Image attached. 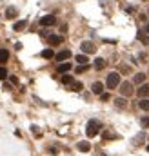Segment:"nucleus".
<instances>
[{
	"instance_id": "1",
	"label": "nucleus",
	"mask_w": 149,
	"mask_h": 156,
	"mask_svg": "<svg viewBox=\"0 0 149 156\" xmlns=\"http://www.w3.org/2000/svg\"><path fill=\"white\" fill-rule=\"evenodd\" d=\"M100 129H102V124H100L98 120H89V122H87V127H86L87 138H95L100 133Z\"/></svg>"
},
{
	"instance_id": "2",
	"label": "nucleus",
	"mask_w": 149,
	"mask_h": 156,
	"mask_svg": "<svg viewBox=\"0 0 149 156\" xmlns=\"http://www.w3.org/2000/svg\"><path fill=\"white\" fill-rule=\"evenodd\" d=\"M106 85H107V89H117V87L120 85V74H118V73H111V74H107Z\"/></svg>"
},
{
	"instance_id": "3",
	"label": "nucleus",
	"mask_w": 149,
	"mask_h": 156,
	"mask_svg": "<svg viewBox=\"0 0 149 156\" xmlns=\"http://www.w3.org/2000/svg\"><path fill=\"white\" fill-rule=\"evenodd\" d=\"M120 93H122V96H131L133 94V85H131V82H122L120 84Z\"/></svg>"
},
{
	"instance_id": "4",
	"label": "nucleus",
	"mask_w": 149,
	"mask_h": 156,
	"mask_svg": "<svg viewBox=\"0 0 149 156\" xmlns=\"http://www.w3.org/2000/svg\"><path fill=\"white\" fill-rule=\"evenodd\" d=\"M137 93H138L140 98H149V84H146V82L140 84V87H138Z\"/></svg>"
},
{
	"instance_id": "5",
	"label": "nucleus",
	"mask_w": 149,
	"mask_h": 156,
	"mask_svg": "<svg viewBox=\"0 0 149 156\" xmlns=\"http://www.w3.org/2000/svg\"><path fill=\"white\" fill-rule=\"evenodd\" d=\"M55 22H57V18L53 16V15H46V16L40 18V25H44V27H47V25H53Z\"/></svg>"
},
{
	"instance_id": "6",
	"label": "nucleus",
	"mask_w": 149,
	"mask_h": 156,
	"mask_svg": "<svg viewBox=\"0 0 149 156\" xmlns=\"http://www.w3.org/2000/svg\"><path fill=\"white\" fill-rule=\"evenodd\" d=\"M80 47H82V51L87 53V55H89V53H95V51H97V47H95L93 42H82V44H80Z\"/></svg>"
},
{
	"instance_id": "7",
	"label": "nucleus",
	"mask_w": 149,
	"mask_h": 156,
	"mask_svg": "<svg viewBox=\"0 0 149 156\" xmlns=\"http://www.w3.org/2000/svg\"><path fill=\"white\" fill-rule=\"evenodd\" d=\"M55 58L58 60V62H64V60H67V58H71V51H69V49H64V51H60V53H57V55H55Z\"/></svg>"
},
{
	"instance_id": "8",
	"label": "nucleus",
	"mask_w": 149,
	"mask_h": 156,
	"mask_svg": "<svg viewBox=\"0 0 149 156\" xmlns=\"http://www.w3.org/2000/svg\"><path fill=\"white\" fill-rule=\"evenodd\" d=\"M91 91H93V94H98V96H100V94L104 93V84L102 82H95L91 85Z\"/></svg>"
},
{
	"instance_id": "9",
	"label": "nucleus",
	"mask_w": 149,
	"mask_h": 156,
	"mask_svg": "<svg viewBox=\"0 0 149 156\" xmlns=\"http://www.w3.org/2000/svg\"><path fill=\"white\" fill-rule=\"evenodd\" d=\"M77 149H78L80 153H89L91 151V144H89V142H78Z\"/></svg>"
},
{
	"instance_id": "10",
	"label": "nucleus",
	"mask_w": 149,
	"mask_h": 156,
	"mask_svg": "<svg viewBox=\"0 0 149 156\" xmlns=\"http://www.w3.org/2000/svg\"><path fill=\"white\" fill-rule=\"evenodd\" d=\"M106 65H107V62H106L104 58H97V60H95V69H97V71L106 69Z\"/></svg>"
},
{
	"instance_id": "11",
	"label": "nucleus",
	"mask_w": 149,
	"mask_h": 156,
	"mask_svg": "<svg viewBox=\"0 0 149 156\" xmlns=\"http://www.w3.org/2000/svg\"><path fill=\"white\" fill-rule=\"evenodd\" d=\"M17 15H18V9H17V8H13V5L6 9V18H9V20H11V18H15Z\"/></svg>"
},
{
	"instance_id": "12",
	"label": "nucleus",
	"mask_w": 149,
	"mask_h": 156,
	"mask_svg": "<svg viewBox=\"0 0 149 156\" xmlns=\"http://www.w3.org/2000/svg\"><path fill=\"white\" fill-rule=\"evenodd\" d=\"M69 69H71V64H69V62H60L58 67H57V71H58V73H67Z\"/></svg>"
},
{
	"instance_id": "13",
	"label": "nucleus",
	"mask_w": 149,
	"mask_h": 156,
	"mask_svg": "<svg viewBox=\"0 0 149 156\" xmlns=\"http://www.w3.org/2000/svg\"><path fill=\"white\" fill-rule=\"evenodd\" d=\"M47 40H49V44L51 45H58V44H62V36H58V35H51L49 38H47Z\"/></svg>"
},
{
	"instance_id": "14",
	"label": "nucleus",
	"mask_w": 149,
	"mask_h": 156,
	"mask_svg": "<svg viewBox=\"0 0 149 156\" xmlns=\"http://www.w3.org/2000/svg\"><path fill=\"white\" fill-rule=\"evenodd\" d=\"M9 60V51L8 49H0V64H6Z\"/></svg>"
},
{
	"instance_id": "15",
	"label": "nucleus",
	"mask_w": 149,
	"mask_h": 156,
	"mask_svg": "<svg viewBox=\"0 0 149 156\" xmlns=\"http://www.w3.org/2000/svg\"><path fill=\"white\" fill-rule=\"evenodd\" d=\"M138 107H140L142 111H149V98H142L138 102Z\"/></svg>"
},
{
	"instance_id": "16",
	"label": "nucleus",
	"mask_w": 149,
	"mask_h": 156,
	"mask_svg": "<svg viewBox=\"0 0 149 156\" xmlns=\"http://www.w3.org/2000/svg\"><path fill=\"white\" fill-rule=\"evenodd\" d=\"M26 25H28V20H20V22H17L15 25H13V29L15 31H22V29H26Z\"/></svg>"
},
{
	"instance_id": "17",
	"label": "nucleus",
	"mask_w": 149,
	"mask_h": 156,
	"mask_svg": "<svg viewBox=\"0 0 149 156\" xmlns=\"http://www.w3.org/2000/svg\"><path fill=\"white\" fill-rule=\"evenodd\" d=\"M115 105H117L118 109H126L127 100H126V98H117V100H115Z\"/></svg>"
},
{
	"instance_id": "18",
	"label": "nucleus",
	"mask_w": 149,
	"mask_h": 156,
	"mask_svg": "<svg viewBox=\"0 0 149 156\" xmlns=\"http://www.w3.org/2000/svg\"><path fill=\"white\" fill-rule=\"evenodd\" d=\"M69 89L78 93V91H82V89H84V85H82V82H73V84L69 85Z\"/></svg>"
},
{
	"instance_id": "19",
	"label": "nucleus",
	"mask_w": 149,
	"mask_h": 156,
	"mask_svg": "<svg viewBox=\"0 0 149 156\" xmlns=\"http://www.w3.org/2000/svg\"><path fill=\"white\" fill-rule=\"evenodd\" d=\"M73 82H74V80H73L71 74H64V76H62V84H64V85H71Z\"/></svg>"
},
{
	"instance_id": "20",
	"label": "nucleus",
	"mask_w": 149,
	"mask_h": 156,
	"mask_svg": "<svg viewBox=\"0 0 149 156\" xmlns=\"http://www.w3.org/2000/svg\"><path fill=\"white\" fill-rule=\"evenodd\" d=\"M135 82H137V84H144L146 82V74L144 73H137V74H135Z\"/></svg>"
},
{
	"instance_id": "21",
	"label": "nucleus",
	"mask_w": 149,
	"mask_h": 156,
	"mask_svg": "<svg viewBox=\"0 0 149 156\" xmlns=\"http://www.w3.org/2000/svg\"><path fill=\"white\" fill-rule=\"evenodd\" d=\"M138 40H140V42H144V44H149V40L146 36V31H138Z\"/></svg>"
},
{
	"instance_id": "22",
	"label": "nucleus",
	"mask_w": 149,
	"mask_h": 156,
	"mask_svg": "<svg viewBox=\"0 0 149 156\" xmlns=\"http://www.w3.org/2000/svg\"><path fill=\"white\" fill-rule=\"evenodd\" d=\"M87 69H89V65H87V64H80V65L77 67V74H80V73H86Z\"/></svg>"
},
{
	"instance_id": "23",
	"label": "nucleus",
	"mask_w": 149,
	"mask_h": 156,
	"mask_svg": "<svg viewBox=\"0 0 149 156\" xmlns=\"http://www.w3.org/2000/svg\"><path fill=\"white\" fill-rule=\"evenodd\" d=\"M42 56H44V58H53V56H55V53H53L51 49H44V51H42Z\"/></svg>"
},
{
	"instance_id": "24",
	"label": "nucleus",
	"mask_w": 149,
	"mask_h": 156,
	"mask_svg": "<svg viewBox=\"0 0 149 156\" xmlns=\"http://www.w3.org/2000/svg\"><path fill=\"white\" fill-rule=\"evenodd\" d=\"M77 62H78V64H87L89 60H87L86 55H78V56H77Z\"/></svg>"
},
{
	"instance_id": "25",
	"label": "nucleus",
	"mask_w": 149,
	"mask_h": 156,
	"mask_svg": "<svg viewBox=\"0 0 149 156\" xmlns=\"http://www.w3.org/2000/svg\"><path fill=\"white\" fill-rule=\"evenodd\" d=\"M31 131H33V134H35L37 138H40V136H42V133H40V129H38L37 125H31Z\"/></svg>"
},
{
	"instance_id": "26",
	"label": "nucleus",
	"mask_w": 149,
	"mask_h": 156,
	"mask_svg": "<svg viewBox=\"0 0 149 156\" xmlns=\"http://www.w3.org/2000/svg\"><path fill=\"white\" fill-rule=\"evenodd\" d=\"M8 78V71H6V67H0V80H6Z\"/></svg>"
},
{
	"instance_id": "27",
	"label": "nucleus",
	"mask_w": 149,
	"mask_h": 156,
	"mask_svg": "<svg viewBox=\"0 0 149 156\" xmlns=\"http://www.w3.org/2000/svg\"><path fill=\"white\" fill-rule=\"evenodd\" d=\"M109 98H111V96H109V93H102V94H100V100H102V102H107Z\"/></svg>"
},
{
	"instance_id": "28",
	"label": "nucleus",
	"mask_w": 149,
	"mask_h": 156,
	"mask_svg": "<svg viewBox=\"0 0 149 156\" xmlns=\"http://www.w3.org/2000/svg\"><path fill=\"white\" fill-rule=\"evenodd\" d=\"M142 127H149V116H144V118H142Z\"/></svg>"
},
{
	"instance_id": "29",
	"label": "nucleus",
	"mask_w": 149,
	"mask_h": 156,
	"mask_svg": "<svg viewBox=\"0 0 149 156\" xmlns=\"http://www.w3.org/2000/svg\"><path fill=\"white\" fill-rule=\"evenodd\" d=\"M9 80H11V84H18V78L17 76H9Z\"/></svg>"
},
{
	"instance_id": "30",
	"label": "nucleus",
	"mask_w": 149,
	"mask_h": 156,
	"mask_svg": "<svg viewBox=\"0 0 149 156\" xmlns=\"http://www.w3.org/2000/svg\"><path fill=\"white\" fill-rule=\"evenodd\" d=\"M146 33H149V24H147V25H146Z\"/></svg>"
},
{
	"instance_id": "31",
	"label": "nucleus",
	"mask_w": 149,
	"mask_h": 156,
	"mask_svg": "<svg viewBox=\"0 0 149 156\" xmlns=\"http://www.w3.org/2000/svg\"><path fill=\"white\" fill-rule=\"evenodd\" d=\"M147 151H149V145H147Z\"/></svg>"
}]
</instances>
